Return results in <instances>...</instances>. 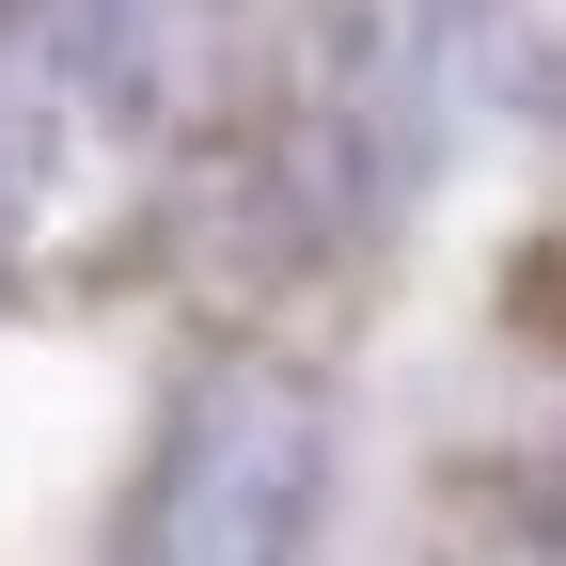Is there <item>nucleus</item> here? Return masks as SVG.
I'll return each instance as SVG.
<instances>
[{"label": "nucleus", "instance_id": "1", "mask_svg": "<svg viewBox=\"0 0 566 566\" xmlns=\"http://www.w3.org/2000/svg\"><path fill=\"white\" fill-rule=\"evenodd\" d=\"M331 504V394L300 363H221L158 457L142 566H300Z\"/></svg>", "mask_w": 566, "mask_h": 566}]
</instances>
